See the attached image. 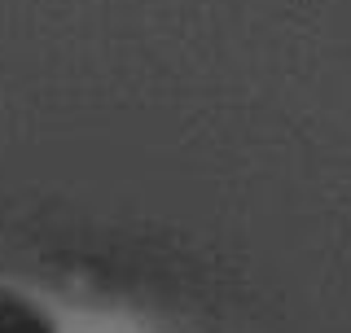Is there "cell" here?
I'll list each match as a JSON object with an SVG mask.
<instances>
[{"mask_svg":"<svg viewBox=\"0 0 351 333\" xmlns=\"http://www.w3.org/2000/svg\"><path fill=\"white\" fill-rule=\"evenodd\" d=\"M0 298L22 307L44 333H184L162 312L136 298L97 290L88 281H62L44 272L0 268Z\"/></svg>","mask_w":351,"mask_h":333,"instance_id":"1","label":"cell"}]
</instances>
